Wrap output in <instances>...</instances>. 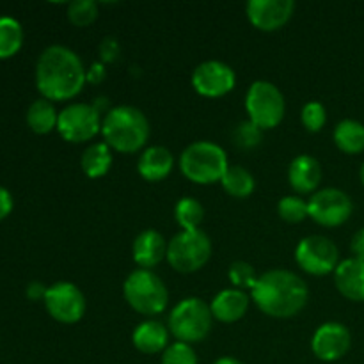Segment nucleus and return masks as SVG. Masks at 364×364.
I'll return each instance as SVG.
<instances>
[{
	"label": "nucleus",
	"instance_id": "f3484780",
	"mask_svg": "<svg viewBox=\"0 0 364 364\" xmlns=\"http://www.w3.org/2000/svg\"><path fill=\"white\" fill-rule=\"evenodd\" d=\"M167 242L156 230H144L135 237L132 245L134 262L139 269L151 270L167 256Z\"/></svg>",
	"mask_w": 364,
	"mask_h": 364
},
{
	"label": "nucleus",
	"instance_id": "412c9836",
	"mask_svg": "<svg viewBox=\"0 0 364 364\" xmlns=\"http://www.w3.org/2000/svg\"><path fill=\"white\" fill-rule=\"evenodd\" d=\"M174 167V156L166 146H148L141 153L137 162V171L144 180L160 181L171 174Z\"/></svg>",
	"mask_w": 364,
	"mask_h": 364
},
{
	"label": "nucleus",
	"instance_id": "bb28decb",
	"mask_svg": "<svg viewBox=\"0 0 364 364\" xmlns=\"http://www.w3.org/2000/svg\"><path fill=\"white\" fill-rule=\"evenodd\" d=\"M23 45V28L13 16H0V59H9Z\"/></svg>",
	"mask_w": 364,
	"mask_h": 364
},
{
	"label": "nucleus",
	"instance_id": "f03ea898",
	"mask_svg": "<svg viewBox=\"0 0 364 364\" xmlns=\"http://www.w3.org/2000/svg\"><path fill=\"white\" fill-rule=\"evenodd\" d=\"M258 309L272 318H291L306 308L309 288L301 276L287 269L263 272L251 290Z\"/></svg>",
	"mask_w": 364,
	"mask_h": 364
},
{
	"label": "nucleus",
	"instance_id": "5701e85b",
	"mask_svg": "<svg viewBox=\"0 0 364 364\" xmlns=\"http://www.w3.org/2000/svg\"><path fill=\"white\" fill-rule=\"evenodd\" d=\"M80 167L89 178H102L112 167V149L107 142H92L80 156Z\"/></svg>",
	"mask_w": 364,
	"mask_h": 364
},
{
	"label": "nucleus",
	"instance_id": "b1692460",
	"mask_svg": "<svg viewBox=\"0 0 364 364\" xmlns=\"http://www.w3.org/2000/svg\"><path fill=\"white\" fill-rule=\"evenodd\" d=\"M59 112L55 110L53 102L46 98L34 100L27 109V124L34 134L45 135L57 128Z\"/></svg>",
	"mask_w": 364,
	"mask_h": 364
},
{
	"label": "nucleus",
	"instance_id": "f257e3e1",
	"mask_svg": "<svg viewBox=\"0 0 364 364\" xmlns=\"http://www.w3.org/2000/svg\"><path fill=\"white\" fill-rule=\"evenodd\" d=\"M87 84V70L80 57L64 45H50L36 63V85L43 98L66 102L82 92Z\"/></svg>",
	"mask_w": 364,
	"mask_h": 364
},
{
	"label": "nucleus",
	"instance_id": "7c9ffc66",
	"mask_svg": "<svg viewBox=\"0 0 364 364\" xmlns=\"http://www.w3.org/2000/svg\"><path fill=\"white\" fill-rule=\"evenodd\" d=\"M263 141V130L252 121H242L233 128V142L242 149L258 148Z\"/></svg>",
	"mask_w": 364,
	"mask_h": 364
},
{
	"label": "nucleus",
	"instance_id": "473e14b6",
	"mask_svg": "<svg viewBox=\"0 0 364 364\" xmlns=\"http://www.w3.org/2000/svg\"><path fill=\"white\" fill-rule=\"evenodd\" d=\"M162 364H199L192 345L174 341L164 350Z\"/></svg>",
	"mask_w": 364,
	"mask_h": 364
},
{
	"label": "nucleus",
	"instance_id": "2f4dec72",
	"mask_svg": "<svg viewBox=\"0 0 364 364\" xmlns=\"http://www.w3.org/2000/svg\"><path fill=\"white\" fill-rule=\"evenodd\" d=\"M301 121L308 132H320L327 123V109L320 102H308L301 110Z\"/></svg>",
	"mask_w": 364,
	"mask_h": 364
},
{
	"label": "nucleus",
	"instance_id": "aec40b11",
	"mask_svg": "<svg viewBox=\"0 0 364 364\" xmlns=\"http://www.w3.org/2000/svg\"><path fill=\"white\" fill-rule=\"evenodd\" d=\"M132 341H134V347L137 348L141 354H164V350L171 345L169 329H167L162 322H159V320H144V322H141L134 329Z\"/></svg>",
	"mask_w": 364,
	"mask_h": 364
},
{
	"label": "nucleus",
	"instance_id": "7ed1b4c3",
	"mask_svg": "<svg viewBox=\"0 0 364 364\" xmlns=\"http://www.w3.org/2000/svg\"><path fill=\"white\" fill-rule=\"evenodd\" d=\"M149 121L134 105H117L102 121L103 142L119 153H137L149 141Z\"/></svg>",
	"mask_w": 364,
	"mask_h": 364
},
{
	"label": "nucleus",
	"instance_id": "1a4fd4ad",
	"mask_svg": "<svg viewBox=\"0 0 364 364\" xmlns=\"http://www.w3.org/2000/svg\"><path fill=\"white\" fill-rule=\"evenodd\" d=\"M102 116L91 103L75 102L59 112L57 132L64 141L80 144L102 134Z\"/></svg>",
	"mask_w": 364,
	"mask_h": 364
},
{
	"label": "nucleus",
	"instance_id": "a211bd4d",
	"mask_svg": "<svg viewBox=\"0 0 364 364\" xmlns=\"http://www.w3.org/2000/svg\"><path fill=\"white\" fill-rule=\"evenodd\" d=\"M336 290L345 299L354 302H364V262L363 259L347 258L340 262L334 270Z\"/></svg>",
	"mask_w": 364,
	"mask_h": 364
},
{
	"label": "nucleus",
	"instance_id": "a878e982",
	"mask_svg": "<svg viewBox=\"0 0 364 364\" xmlns=\"http://www.w3.org/2000/svg\"><path fill=\"white\" fill-rule=\"evenodd\" d=\"M174 219L181 231L199 230L203 219H205V208L196 198L185 196V198L178 199L176 206H174Z\"/></svg>",
	"mask_w": 364,
	"mask_h": 364
},
{
	"label": "nucleus",
	"instance_id": "c9c22d12",
	"mask_svg": "<svg viewBox=\"0 0 364 364\" xmlns=\"http://www.w3.org/2000/svg\"><path fill=\"white\" fill-rule=\"evenodd\" d=\"M350 251H352V255H354L352 258L363 259L364 262V228H361L359 231H355L354 237H352Z\"/></svg>",
	"mask_w": 364,
	"mask_h": 364
},
{
	"label": "nucleus",
	"instance_id": "f704fd0d",
	"mask_svg": "<svg viewBox=\"0 0 364 364\" xmlns=\"http://www.w3.org/2000/svg\"><path fill=\"white\" fill-rule=\"evenodd\" d=\"M13 196H11V192L7 191L6 187L0 185V220L6 219V217L13 212Z\"/></svg>",
	"mask_w": 364,
	"mask_h": 364
},
{
	"label": "nucleus",
	"instance_id": "6ab92c4d",
	"mask_svg": "<svg viewBox=\"0 0 364 364\" xmlns=\"http://www.w3.org/2000/svg\"><path fill=\"white\" fill-rule=\"evenodd\" d=\"M249 295L244 290H237V288H226L220 290L215 297L212 299V309L213 318L224 323H235L245 316L249 309Z\"/></svg>",
	"mask_w": 364,
	"mask_h": 364
},
{
	"label": "nucleus",
	"instance_id": "c85d7f7f",
	"mask_svg": "<svg viewBox=\"0 0 364 364\" xmlns=\"http://www.w3.org/2000/svg\"><path fill=\"white\" fill-rule=\"evenodd\" d=\"M98 4L95 0H75L68 6V20L75 27H89L98 20Z\"/></svg>",
	"mask_w": 364,
	"mask_h": 364
},
{
	"label": "nucleus",
	"instance_id": "9d476101",
	"mask_svg": "<svg viewBox=\"0 0 364 364\" xmlns=\"http://www.w3.org/2000/svg\"><path fill=\"white\" fill-rule=\"evenodd\" d=\"M295 262L311 276H327L334 274L340 265V251L331 238L323 235H309L297 244L295 249Z\"/></svg>",
	"mask_w": 364,
	"mask_h": 364
},
{
	"label": "nucleus",
	"instance_id": "4c0bfd02",
	"mask_svg": "<svg viewBox=\"0 0 364 364\" xmlns=\"http://www.w3.org/2000/svg\"><path fill=\"white\" fill-rule=\"evenodd\" d=\"M48 288L41 283V281H32L27 287V297L31 301H45V295Z\"/></svg>",
	"mask_w": 364,
	"mask_h": 364
},
{
	"label": "nucleus",
	"instance_id": "dca6fc26",
	"mask_svg": "<svg viewBox=\"0 0 364 364\" xmlns=\"http://www.w3.org/2000/svg\"><path fill=\"white\" fill-rule=\"evenodd\" d=\"M288 181L299 196L315 194L322 183V166L311 155L295 156L288 167Z\"/></svg>",
	"mask_w": 364,
	"mask_h": 364
},
{
	"label": "nucleus",
	"instance_id": "0eeeda50",
	"mask_svg": "<svg viewBox=\"0 0 364 364\" xmlns=\"http://www.w3.org/2000/svg\"><path fill=\"white\" fill-rule=\"evenodd\" d=\"M245 110L249 121L262 130L279 127L287 112V100L283 91L269 80H256L249 85L245 95Z\"/></svg>",
	"mask_w": 364,
	"mask_h": 364
},
{
	"label": "nucleus",
	"instance_id": "e433bc0d",
	"mask_svg": "<svg viewBox=\"0 0 364 364\" xmlns=\"http://www.w3.org/2000/svg\"><path fill=\"white\" fill-rule=\"evenodd\" d=\"M107 75V70H105V64L100 60V63H92L91 68L87 70V82L89 84H100V82H103V78H105Z\"/></svg>",
	"mask_w": 364,
	"mask_h": 364
},
{
	"label": "nucleus",
	"instance_id": "c756f323",
	"mask_svg": "<svg viewBox=\"0 0 364 364\" xmlns=\"http://www.w3.org/2000/svg\"><path fill=\"white\" fill-rule=\"evenodd\" d=\"M228 277H230L231 284L237 290H252L258 281V274H256L255 267L247 262H233L231 263L230 270H228Z\"/></svg>",
	"mask_w": 364,
	"mask_h": 364
},
{
	"label": "nucleus",
	"instance_id": "423d86ee",
	"mask_svg": "<svg viewBox=\"0 0 364 364\" xmlns=\"http://www.w3.org/2000/svg\"><path fill=\"white\" fill-rule=\"evenodd\" d=\"M212 326V309L203 299L187 297L171 309L169 333L181 343H199L208 336Z\"/></svg>",
	"mask_w": 364,
	"mask_h": 364
},
{
	"label": "nucleus",
	"instance_id": "393cba45",
	"mask_svg": "<svg viewBox=\"0 0 364 364\" xmlns=\"http://www.w3.org/2000/svg\"><path fill=\"white\" fill-rule=\"evenodd\" d=\"M224 191L237 199H245L255 192L256 180L251 174V171L242 166H230L226 174L220 180Z\"/></svg>",
	"mask_w": 364,
	"mask_h": 364
},
{
	"label": "nucleus",
	"instance_id": "58836bf2",
	"mask_svg": "<svg viewBox=\"0 0 364 364\" xmlns=\"http://www.w3.org/2000/svg\"><path fill=\"white\" fill-rule=\"evenodd\" d=\"M213 364H244L242 361H238L237 358H231V355H224V358L217 359Z\"/></svg>",
	"mask_w": 364,
	"mask_h": 364
},
{
	"label": "nucleus",
	"instance_id": "f8f14e48",
	"mask_svg": "<svg viewBox=\"0 0 364 364\" xmlns=\"http://www.w3.org/2000/svg\"><path fill=\"white\" fill-rule=\"evenodd\" d=\"M43 302L48 315L60 323L80 322L87 308L84 291L70 281H57L48 287Z\"/></svg>",
	"mask_w": 364,
	"mask_h": 364
},
{
	"label": "nucleus",
	"instance_id": "cd10ccee",
	"mask_svg": "<svg viewBox=\"0 0 364 364\" xmlns=\"http://www.w3.org/2000/svg\"><path fill=\"white\" fill-rule=\"evenodd\" d=\"M277 213H279L281 219L288 224H299L309 217L308 210V201L302 199L301 196H284L277 203Z\"/></svg>",
	"mask_w": 364,
	"mask_h": 364
},
{
	"label": "nucleus",
	"instance_id": "6e6552de",
	"mask_svg": "<svg viewBox=\"0 0 364 364\" xmlns=\"http://www.w3.org/2000/svg\"><path fill=\"white\" fill-rule=\"evenodd\" d=\"M212 258V240L203 230L180 231L167 245L166 259L180 274H194Z\"/></svg>",
	"mask_w": 364,
	"mask_h": 364
},
{
	"label": "nucleus",
	"instance_id": "ea45409f",
	"mask_svg": "<svg viewBox=\"0 0 364 364\" xmlns=\"http://www.w3.org/2000/svg\"><path fill=\"white\" fill-rule=\"evenodd\" d=\"M359 178H361V183H363V187H364V162H363L361 169H359Z\"/></svg>",
	"mask_w": 364,
	"mask_h": 364
},
{
	"label": "nucleus",
	"instance_id": "72a5a7b5",
	"mask_svg": "<svg viewBox=\"0 0 364 364\" xmlns=\"http://www.w3.org/2000/svg\"><path fill=\"white\" fill-rule=\"evenodd\" d=\"M98 53H100V59H102L103 64L114 63V60H116L121 53V46H119V43H117V39L112 38V36H107V38H103L102 43H100V46H98Z\"/></svg>",
	"mask_w": 364,
	"mask_h": 364
},
{
	"label": "nucleus",
	"instance_id": "2eb2a0df",
	"mask_svg": "<svg viewBox=\"0 0 364 364\" xmlns=\"http://www.w3.org/2000/svg\"><path fill=\"white\" fill-rule=\"evenodd\" d=\"M294 0H249L245 14L252 27L263 32H274L284 27L294 16Z\"/></svg>",
	"mask_w": 364,
	"mask_h": 364
},
{
	"label": "nucleus",
	"instance_id": "39448f33",
	"mask_svg": "<svg viewBox=\"0 0 364 364\" xmlns=\"http://www.w3.org/2000/svg\"><path fill=\"white\" fill-rule=\"evenodd\" d=\"M124 301L134 311L144 316H156L169 304V290L162 277L153 270L137 269L124 279Z\"/></svg>",
	"mask_w": 364,
	"mask_h": 364
},
{
	"label": "nucleus",
	"instance_id": "20e7f679",
	"mask_svg": "<svg viewBox=\"0 0 364 364\" xmlns=\"http://www.w3.org/2000/svg\"><path fill=\"white\" fill-rule=\"evenodd\" d=\"M230 169L226 149L212 141L191 142L180 155V171L198 185L217 183Z\"/></svg>",
	"mask_w": 364,
	"mask_h": 364
},
{
	"label": "nucleus",
	"instance_id": "4be33fe9",
	"mask_svg": "<svg viewBox=\"0 0 364 364\" xmlns=\"http://www.w3.org/2000/svg\"><path fill=\"white\" fill-rule=\"evenodd\" d=\"M334 144L347 155L364 151V124L358 119H343L334 128Z\"/></svg>",
	"mask_w": 364,
	"mask_h": 364
},
{
	"label": "nucleus",
	"instance_id": "9b49d317",
	"mask_svg": "<svg viewBox=\"0 0 364 364\" xmlns=\"http://www.w3.org/2000/svg\"><path fill=\"white\" fill-rule=\"evenodd\" d=\"M309 217L326 228H338L350 219L354 203L347 192L334 187H326L311 194L308 201Z\"/></svg>",
	"mask_w": 364,
	"mask_h": 364
},
{
	"label": "nucleus",
	"instance_id": "ddd939ff",
	"mask_svg": "<svg viewBox=\"0 0 364 364\" xmlns=\"http://www.w3.org/2000/svg\"><path fill=\"white\" fill-rule=\"evenodd\" d=\"M191 82L198 95L205 96V98H220L233 91L235 84H237V75L230 64L210 59L203 60L201 64L196 66V70L192 71Z\"/></svg>",
	"mask_w": 364,
	"mask_h": 364
},
{
	"label": "nucleus",
	"instance_id": "4468645a",
	"mask_svg": "<svg viewBox=\"0 0 364 364\" xmlns=\"http://www.w3.org/2000/svg\"><path fill=\"white\" fill-rule=\"evenodd\" d=\"M352 345V334L340 322H326L315 331L311 338V350L320 361L334 363L347 355Z\"/></svg>",
	"mask_w": 364,
	"mask_h": 364
}]
</instances>
